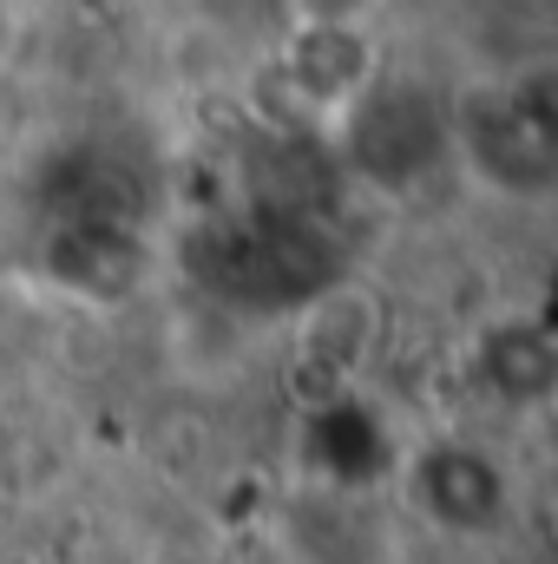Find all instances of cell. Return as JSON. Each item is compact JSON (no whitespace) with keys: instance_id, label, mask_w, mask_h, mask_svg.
<instances>
[{"instance_id":"cell-6","label":"cell","mask_w":558,"mask_h":564,"mask_svg":"<svg viewBox=\"0 0 558 564\" xmlns=\"http://www.w3.org/2000/svg\"><path fill=\"white\" fill-rule=\"evenodd\" d=\"M480 368H486L500 401H513V408L546 401V388H552V341H546L539 322H500L486 335V348H480Z\"/></svg>"},{"instance_id":"cell-5","label":"cell","mask_w":558,"mask_h":564,"mask_svg":"<svg viewBox=\"0 0 558 564\" xmlns=\"http://www.w3.org/2000/svg\"><path fill=\"white\" fill-rule=\"evenodd\" d=\"M302 348H309V368H322L329 381H348L375 348V302L348 282L322 289L302 315Z\"/></svg>"},{"instance_id":"cell-8","label":"cell","mask_w":558,"mask_h":564,"mask_svg":"<svg viewBox=\"0 0 558 564\" xmlns=\"http://www.w3.org/2000/svg\"><path fill=\"white\" fill-rule=\"evenodd\" d=\"M7 46H13V13H7V0H0V59H7Z\"/></svg>"},{"instance_id":"cell-1","label":"cell","mask_w":558,"mask_h":564,"mask_svg":"<svg viewBox=\"0 0 558 564\" xmlns=\"http://www.w3.org/2000/svg\"><path fill=\"white\" fill-rule=\"evenodd\" d=\"M447 158L480 177L493 197L546 204L558 191V112L552 66L533 59L519 73L480 79L447 106Z\"/></svg>"},{"instance_id":"cell-7","label":"cell","mask_w":558,"mask_h":564,"mask_svg":"<svg viewBox=\"0 0 558 564\" xmlns=\"http://www.w3.org/2000/svg\"><path fill=\"white\" fill-rule=\"evenodd\" d=\"M289 26H362L375 13V0H282Z\"/></svg>"},{"instance_id":"cell-2","label":"cell","mask_w":558,"mask_h":564,"mask_svg":"<svg viewBox=\"0 0 558 564\" xmlns=\"http://www.w3.org/2000/svg\"><path fill=\"white\" fill-rule=\"evenodd\" d=\"M342 164L382 197L420 191L447 158V106L420 79H368L342 112Z\"/></svg>"},{"instance_id":"cell-4","label":"cell","mask_w":558,"mask_h":564,"mask_svg":"<svg viewBox=\"0 0 558 564\" xmlns=\"http://www.w3.org/2000/svg\"><path fill=\"white\" fill-rule=\"evenodd\" d=\"M282 79L302 112L342 119L355 106V93L375 79V46L362 26H296L282 46Z\"/></svg>"},{"instance_id":"cell-3","label":"cell","mask_w":558,"mask_h":564,"mask_svg":"<svg viewBox=\"0 0 558 564\" xmlns=\"http://www.w3.org/2000/svg\"><path fill=\"white\" fill-rule=\"evenodd\" d=\"M415 506L440 525V532H500L506 512H513V492H506V473L466 446V440H440L415 459Z\"/></svg>"}]
</instances>
